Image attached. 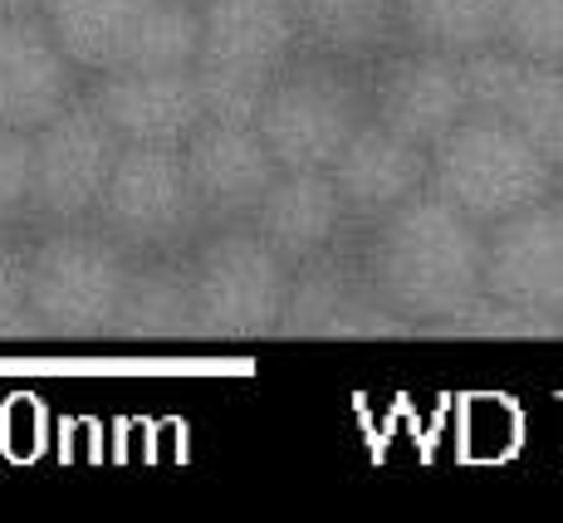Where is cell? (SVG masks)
I'll list each match as a JSON object with an SVG mask.
<instances>
[{
	"label": "cell",
	"instance_id": "obj_9",
	"mask_svg": "<svg viewBox=\"0 0 563 523\" xmlns=\"http://www.w3.org/2000/svg\"><path fill=\"white\" fill-rule=\"evenodd\" d=\"M35 143V211L30 221L45 225H84L93 221V205L103 196V181L118 162V137L99 118V108L84 98H69L49 123L30 133Z\"/></svg>",
	"mask_w": 563,
	"mask_h": 523
},
{
	"label": "cell",
	"instance_id": "obj_13",
	"mask_svg": "<svg viewBox=\"0 0 563 523\" xmlns=\"http://www.w3.org/2000/svg\"><path fill=\"white\" fill-rule=\"evenodd\" d=\"M118 143L181 147L201 123V93L191 69H108L84 89Z\"/></svg>",
	"mask_w": 563,
	"mask_h": 523
},
{
	"label": "cell",
	"instance_id": "obj_7",
	"mask_svg": "<svg viewBox=\"0 0 563 523\" xmlns=\"http://www.w3.org/2000/svg\"><path fill=\"white\" fill-rule=\"evenodd\" d=\"M108 240L128 255H177L191 249L206 225L191 196L181 147H137L123 143L118 162L103 181V196L93 205V221Z\"/></svg>",
	"mask_w": 563,
	"mask_h": 523
},
{
	"label": "cell",
	"instance_id": "obj_26",
	"mask_svg": "<svg viewBox=\"0 0 563 523\" xmlns=\"http://www.w3.org/2000/svg\"><path fill=\"white\" fill-rule=\"evenodd\" d=\"M30 337H35V313L25 285V240L0 231V343H30Z\"/></svg>",
	"mask_w": 563,
	"mask_h": 523
},
{
	"label": "cell",
	"instance_id": "obj_21",
	"mask_svg": "<svg viewBox=\"0 0 563 523\" xmlns=\"http://www.w3.org/2000/svg\"><path fill=\"white\" fill-rule=\"evenodd\" d=\"M402 45L437 54H481L500 45V0H397Z\"/></svg>",
	"mask_w": 563,
	"mask_h": 523
},
{
	"label": "cell",
	"instance_id": "obj_19",
	"mask_svg": "<svg viewBox=\"0 0 563 523\" xmlns=\"http://www.w3.org/2000/svg\"><path fill=\"white\" fill-rule=\"evenodd\" d=\"M153 0H40V20L64 49V59L93 79L123 64Z\"/></svg>",
	"mask_w": 563,
	"mask_h": 523
},
{
	"label": "cell",
	"instance_id": "obj_15",
	"mask_svg": "<svg viewBox=\"0 0 563 523\" xmlns=\"http://www.w3.org/2000/svg\"><path fill=\"white\" fill-rule=\"evenodd\" d=\"M84 74L54 45L40 10L0 15V127L35 133L69 98H79Z\"/></svg>",
	"mask_w": 563,
	"mask_h": 523
},
{
	"label": "cell",
	"instance_id": "obj_3",
	"mask_svg": "<svg viewBox=\"0 0 563 523\" xmlns=\"http://www.w3.org/2000/svg\"><path fill=\"white\" fill-rule=\"evenodd\" d=\"M133 255L99 225H45L25 245V285L35 337L49 343H103L113 337L118 303Z\"/></svg>",
	"mask_w": 563,
	"mask_h": 523
},
{
	"label": "cell",
	"instance_id": "obj_4",
	"mask_svg": "<svg viewBox=\"0 0 563 523\" xmlns=\"http://www.w3.org/2000/svg\"><path fill=\"white\" fill-rule=\"evenodd\" d=\"M559 167L505 118L471 113L427 147V191L456 205L465 221L495 225L554 196Z\"/></svg>",
	"mask_w": 563,
	"mask_h": 523
},
{
	"label": "cell",
	"instance_id": "obj_25",
	"mask_svg": "<svg viewBox=\"0 0 563 523\" xmlns=\"http://www.w3.org/2000/svg\"><path fill=\"white\" fill-rule=\"evenodd\" d=\"M35 211V143L30 133L0 127V231H15Z\"/></svg>",
	"mask_w": 563,
	"mask_h": 523
},
{
	"label": "cell",
	"instance_id": "obj_23",
	"mask_svg": "<svg viewBox=\"0 0 563 523\" xmlns=\"http://www.w3.org/2000/svg\"><path fill=\"white\" fill-rule=\"evenodd\" d=\"M500 49L563 64V0H500Z\"/></svg>",
	"mask_w": 563,
	"mask_h": 523
},
{
	"label": "cell",
	"instance_id": "obj_2",
	"mask_svg": "<svg viewBox=\"0 0 563 523\" xmlns=\"http://www.w3.org/2000/svg\"><path fill=\"white\" fill-rule=\"evenodd\" d=\"M197 20L201 45L191 79L201 93V113L211 123L255 127L269 84L305 49L295 0H197Z\"/></svg>",
	"mask_w": 563,
	"mask_h": 523
},
{
	"label": "cell",
	"instance_id": "obj_27",
	"mask_svg": "<svg viewBox=\"0 0 563 523\" xmlns=\"http://www.w3.org/2000/svg\"><path fill=\"white\" fill-rule=\"evenodd\" d=\"M45 445V411L35 397H10L0 407V450L10 460H35Z\"/></svg>",
	"mask_w": 563,
	"mask_h": 523
},
{
	"label": "cell",
	"instance_id": "obj_29",
	"mask_svg": "<svg viewBox=\"0 0 563 523\" xmlns=\"http://www.w3.org/2000/svg\"><path fill=\"white\" fill-rule=\"evenodd\" d=\"M549 205H554L559 221H563V171H559V181H554V196H549Z\"/></svg>",
	"mask_w": 563,
	"mask_h": 523
},
{
	"label": "cell",
	"instance_id": "obj_5",
	"mask_svg": "<svg viewBox=\"0 0 563 523\" xmlns=\"http://www.w3.org/2000/svg\"><path fill=\"white\" fill-rule=\"evenodd\" d=\"M367 118V69L299 49L269 84L255 113V133L279 171H329L339 147Z\"/></svg>",
	"mask_w": 563,
	"mask_h": 523
},
{
	"label": "cell",
	"instance_id": "obj_12",
	"mask_svg": "<svg viewBox=\"0 0 563 523\" xmlns=\"http://www.w3.org/2000/svg\"><path fill=\"white\" fill-rule=\"evenodd\" d=\"M181 167H187L206 231L251 221L260 196L279 171L251 123H211V118H201L197 133L181 143Z\"/></svg>",
	"mask_w": 563,
	"mask_h": 523
},
{
	"label": "cell",
	"instance_id": "obj_17",
	"mask_svg": "<svg viewBox=\"0 0 563 523\" xmlns=\"http://www.w3.org/2000/svg\"><path fill=\"white\" fill-rule=\"evenodd\" d=\"M329 177L339 187L343 205H349V215L363 225L373 215L402 205L407 196L427 191V147L397 137L377 118H363V127L329 162Z\"/></svg>",
	"mask_w": 563,
	"mask_h": 523
},
{
	"label": "cell",
	"instance_id": "obj_10",
	"mask_svg": "<svg viewBox=\"0 0 563 523\" xmlns=\"http://www.w3.org/2000/svg\"><path fill=\"white\" fill-rule=\"evenodd\" d=\"M471 113L465 59L417 45H397L367 64V118L393 127L397 137L431 147Z\"/></svg>",
	"mask_w": 563,
	"mask_h": 523
},
{
	"label": "cell",
	"instance_id": "obj_11",
	"mask_svg": "<svg viewBox=\"0 0 563 523\" xmlns=\"http://www.w3.org/2000/svg\"><path fill=\"white\" fill-rule=\"evenodd\" d=\"M481 289L563 323V221L549 201L485 225Z\"/></svg>",
	"mask_w": 563,
	"mask_h": 523
},
{
	"label": "cell",
	"instance_id": "obj_14",
	"mask_svg": "<svg viewBox=\"0 0 563 523\" xmlns=\"http://www.w3.org/2000/svg\"><path fill=\"white\" fill-rule=\"evenodd\" d=\"M465 89H471V108L505 118L563 171V64L519 59L490 45L465 54Z\"/></svg>",
	"mask_w": 563,
	"mask_h": 523
},
{
	"label": "cell",
	"instance_id": "obj_30",
	"mask_svg": "<svg viewBox=\"0 0 563 523\" xmlns=\"http://www.w3.org/2000/svg\"><path fill=\"white\" fill-rule=\"evenodd\" d=\"M191 5H197V0H191Z\"/></svg>",
	"mask_w": 563,
	"mask_h": 523
},
{
	"label": "cell",
	"instance_id": "obj_1",
	"mask_svg": "<svg viewBox=\"0 0 563 523\" xmlns=\"http://www.w3.org/2000/svg\"><path fill=\"white\" fill-rule=\"evenodd\" d=\"M353 240L373 285L411 329H437L481 293L485 225L465 221L456 205L431 191L363 221Z\"/></svg>",
	"mask_w": 563,
	"mask_h": 523
},
{
	"label": "cell",
	"instance_id": "obj_24",
	"mask_svg": "<svg viewBox=\"0 0 563 523\" xmlns=\"http://www.w3.org/2000/svg\"><path fill=\"white\" fill-rule=\"evenodd\" d=\"M427 333H456V337H559L563 323L544 319V313H529V309H515V303L495 299V293H475L471 303H461L451 319H441L437 329Z\"/></svg>",
	"mask_w": 563,
	"mask_h": 523
},
{
	"label": "cell",
	"instance_id": "obj_28",
	"mask_svg": "<svg viewBox=\"0 0 563 523\" xmlns=\"http://www.w3.org/2000/svg\"><path fill=\"white\" fill-rule=\"evenodd\" d=\"M25 10H40V0H0V15H25Z\"/></svg>",
	"mask_w": 563,
	"mask_h": 523
},
{
	"label": "cell",
	"instance_id": "obj_20",
	"mask_svg": "<svg viewBox=\"0 0 563 523\" xmlns=\"http://www.w3.org/2000/svg\"><path fill=\"white\" fill-rule=\"evenodd\" d=\"M305 49L367 69L387 49L402 45L397 0H295Z\"/></svg>",
	"mask_w": 563,
	"mask_h": 523
},
{
	"label": "cell",
	"instance_id": "obj_8",
	"mask_svg": "<svg viewBox=\"0 0 563 523\" xmlns=\"http://www.w3.org/2000/svg\"><path fill=\"white\" fill-rule=\"evenodd\" d=\"M417 333L358 259V240H343L329 255L289 269L279 337H407Z\"/></svg>",
	"mask_w": 563,
	"mask_h": 523
},
{
	"label": "cell",
	"instance_id": "obj_22",
	"mask_svg": "<svg viewBox=\"0 0 563 523\" xmlns=\"http://www.w3.org/2000/svg\"><path fill=\"white\" fill-rule=\"evenodd\" d=\"M201 45V20L191 0H153L118 69H191Z\"/></svg>",
	"mask_w": 563,
	"mask_h": 523
},
{
	"label": "cell",
	"instance_id": "obj_16",
	"mask_svg": "<svg viewBox=\"0 0 563 523\" xmlns=\"http://www.w3.org/2000/svg\"><path fill=\"white\" fill-rule=\"evenodd\" d=\"M245 225L289 269L313 255H329V249H339L343 240L358 231V221L349 215L329 171H275V181L265 187Z\"/></svg>",
	"mask_w": 563,
	"mask_h": 523
},
{
	"label": "cell",
	"instance_id": "obj_6",
	"mask_svg": "<svg viewBox=\"0 0 563 523\" xmlns=\"http://www.w3.org/2000/svg\"><path fill=\"white\" fill-rule=\"evenodd\" d=\"M191 319L206 343H251L279 333L289 265L251 225H216L187 249Z\"/></svg>",
	"mask_w": 563,
	"mask_h": 523
},
{
	"label": "cell",
	"instance_id": "obj_18",
	"mask_svg": "<svg viewBox=\"0 0 563 523\" xmlns=\"http://www.w3.org/2000/svg\"><path fill=\"white\" fill-rule=\"evenodd\" d=\"M113 337L118 343H147V347L197 337L187 249H177V255H133L123 303H118V319H113Z\"/></svg>",
	"mask_w": 563,
	"mask_h": 523
}]
</instances>
